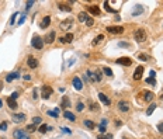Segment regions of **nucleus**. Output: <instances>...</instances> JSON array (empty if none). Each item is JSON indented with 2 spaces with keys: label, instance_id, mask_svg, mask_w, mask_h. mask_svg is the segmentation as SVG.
<instances>
[{
  "label": "nucleus",
  "instance_id": "obj_1",
  "mask_svg": "<svg viewBox=\"0 0 163 139\" xmlns=\"http://www.w3.org/2000/svg\"><path fill=\"white\" fill-rule=\"evenodd\" d=\"M146 31L145 29H142V28H139V29H136V31L134 32V38H135V41L136 42H143V41H146Z\"/></svg>",
  "mask_w": 163,
  "mask_h": 139
},
{
  "label": "nucleus",
  "instance_id": "obj_2",
  "mask_svg": "<svg viewBox=\"0 0 163 139\" xmlns=\"http://www.w3.org/2000/svg\"><path fill=\"white\" fill-rule=\"evenodd\" d=\"M31 45L34 46L35 49H42V46H44V41H42V38L38 37V35H35V37L31 39Z\"/></svg>",
  "mask_w": 163,
  "mask_h": 139
},
{
  "label": "nucleus",
  "instance_id": "obj_3",
  "mask_svg": "<svg viewBox=\"0 0 163 139\" xmlns=\"http://www.w3.org/2000/svg\"><path fill=\"white\" fill-rule=\"evenodd\" d=\"M13 136H14V139H30L28 134L24 129H16V131L13 132Z\"/></svg>",
  "mask_w": 163,
  "mask_h": 139
},
{
  "label": "nucleus",
  "instance_id": "obj_4",
  "mask_svg": "<svg viewBox=\"0 0 163 139\" xmlns=\"http://www.w3.org/2000/svg\"><path fill=\"white\" fill-rule=\"evenodd\" d=\"M118 110L121 112H128L129 111V103L125 101V100H121V101H118Z\"/></svg>",
  "mask_w": 163,
  "mask_h": 139
},
{
  "label": "nucleus",
  "instance_id": "obj_5",
  "mask_svg": "<svg viewBox=\"0 0 163 139\" xmlns=\"http://www.w3.org/2000/svg\"><path fill=\"white\" fill-rule=\"evenodd\" d=\"M107 31L110 34H122L124 32V27H121V25H111V27H107Z\"/></svg>",
  "mask_w": 163,
  "mask_h": 139
},
{
  "label": "nucleus",
  "instance_id": "obj_6",
  "mask_svg": "<svg viewBox=\"0 0 163 139\" xmlns=\"http://www.w3.org/2000/svg\"><path fill=\"white\" fill-rule=\"evenodd\" d=\"M11 120H13L14 124H21L25 121V114H23V112H20V114H14L13 117H11Z\"/></svg>",
  "mask_w": 163,
  "mask_h": 139
},
{
  "label": "nucleus",
  "instance_id": "obj_7",
  "mask_svg": "<svg viewBox=\"0 0 163 139\" xmlns=\"http://www.w3.org/2000/svg\"><path fill=\"white\" fill-rule=\"evenodd\" d=\"M115 63L124 65V66H131V65H132V59L131 58H118L117 61H115Z\"/></svg>",
  "mask_w": 163,
  "mask_h": 139
},
{
  "label": "nucleus",
  "instance_id": "obj_8",
  "mask_svg": "<svg viewBox=\"0 0 163 139\" xmlns=\"http://www.w3.org/2000/svg\"><path fill=\"white\" fill-rule=\"evenodd\" d=\"M27 65H28L30 69H37V66H38V61L34 58V56H28Z\"/></svg>",
  "mask_w": 163,
  "mask_h": 139
},
{
  "label": "nucleus",
  "instance_id": "obj_9",
  "mask_svg": "<svg viewBox=\"0 0 163 139\" xmlns=\"http://www.w3.org/2000/svg\"><path fill=\"white\" fill-rule=\"evenodd\" d=\"M142 75H143V66H138L134 72V79L135 80H141Z\"/></svg>",
  "mask_w": 163,
  "mask_h": 139
},
{
  "label": "nucleus",
  "instance_id": "obj_10",
  "mask_svg": "<svg viewBox=\"0 0 163 139\" xmlns=\"http://www.w3.org/2000/svg\"><path fill=\"white\" fill-rule=\"evenodd\" d=\"M72 25H73V20L72 18H66V20H63V21L61 23V28L62 29H69Z\"/></svg>",
  "mask_w": 163,
  "mask_h": 139
},
{
  "label": "nucleus",
  "instance_id": "obj_11",
  "mask_svg": "<svg viewBox=\"0 0 163 139\" xmlns=\"http://www.w3.org/2000/svg\"><path fill=\"white\" fill-rule=\"evenodd\" d=\"M52 87L51 86H44L42 87V97L44 98H48V97H51V94H52Z\"/></svg>",
  "mask_w": 163,
  "mask_h": 139
},
{
  "label": "nucleus",
  "instance_id": "obj_12",
  "mask_svg": "<svg viewBox=\"0 0 163 139\" xmlns=\"http://www.w3.org/2000/svg\"><path fill=\"white\" fill-rule=\"evenodd\" d=\"M72 83H73V87H75L76 90H82L83 88V82L80 80V77H73Z\"/></svg>",
  "mask_w": 163,
  "mask_h": 139
},
{
  "label": "nucleus",
  "instance_id": "obj_13",
  "mask_svg": "<svg viewBox=\"0 0 163 139\" xmlns=\"http://www.w3.org/2000/svg\"><path fill=\"white\" fill-rule=\"evenodd\" d=\"M142 94H143V100H145V101H152L153 97H155V94H153L152 91H148V90H143V91H142Z\"/></svg>",
  "mask_w": 163,
  "mask_h": 139
},
{
  "label": "nucleus",
  "instance_id": "obj_14",
  "mask_svg": "<svg viewBox=\"0 0 163 139\" xmlns=\"http://www.w3.org/2000/svg\"><path fill=\"white\" fill-rule=\"evenodd\" d=\"M61 107H62V108H69V107H70V100H69V97H68V96H63V97H62Z\"/></svg>",
  "mask_w": 163,
  "mask_h": 139
},
{
  "label": "nucleus",
  "instance_id": "obj_15",
  "mask_svg": "<svg viewBox=\"0 0 163 139\" xmlns=\"http://www.w3.org/2000/svg\"><path fill=\"white\" fill-rule=\"evenodd\" d=\"M87 10H89V13H91V14H94V16H100V8L97 7V6H87Z\"/></svg>",
  "mask_w": 163,
  "mask_h": 139
},
{
  "label": "nucleus",
  "instance_id": "obj_16",
  "mask_svg": "<svg viewBox=\"0 0 163 139\" xmlns=\"http://www.w3.org/2000/svg\"><path fill=\"white\" fill-rule=\"evenodd\" d=\"M7 105H8V107H10V108H11V110H16V108L18 107V104H17V101H16V100H13V98H11V97H8V98H7Z\"/></svg>",
  "mask_w": 163,
  "mask_h": 139
},
{
  "label": "nucleus",
  "instance_id": "obj_17",
  "mask_svg": "<svg viewBox=\"0 0 163 139\" xmlns=\"http://www.w3.org/2000/svg\"><path fill=\"white\" fill-rule=\"evenodd\" d=\"M55 38H56V32H55V31H51L48 35H46V39H45V41H46L48 44H52V42L55 41Z\"/></svg>",
  "mask_w": 163,
  "mask_h": 139
},
{
  "label": "nucleus",
  "instance_id": "obj_18",
  "mask_svg": "<svg viewBox=\"0 0 163 139\" xmlns=\"http://www.w3.org/2000/svg\"><path fill=\"white\" fill-rule=\"evenodd\" d=\"M99 98L101 100V101L104 103L106 105H110V104H111V101H110V98H108L107 96H106L104 93H99Z\"/></svg>",
  "mask_w": 163,
  "mask_h": 139
},
{
  "label": "nucleus",
  "instance_id": "obj_19",
  "mask_svg": "<svg viewBox=\"0 0 163 139\" xmlns=\"http://www.w3.org/2000/svg\"><path fill=\"white\" fill-rule=\"evenodd\" d=\"M142 11H143V7H142L141 4H136L134 7V10H132V16H138V14H142Z\"/></svg>",
  "mask_w": 163,
  "mask_h": 139
},
{
  "label": "nucleus",
  "instance_id": "obj_20",
  "mask_svg": "<svg viewBox=\"0 0 163 139\" xmlns=\"http://www.w3.org/2000/svg\"><path fill=\"white\" fill-rule=\"evenodd\" d=\"M49 24H51V17H49V16L44 17V20L41 21V28H46Z\"/></svg>",
  "mask_w": 163,
  "mask_h": 139
},
{
  "label": "nucleus",
  "instance_id": "obj_21",
  "mask_svg": "<svg viewBox=\"0 0 163 139\" xmlns=\"http://www.w3.org/2000/svg\"><path fill=\"white\" fill-rule=\"evenodd\" d=\"M63 117L66 118V120H69V121H76L75 114H73V112H70V111H65L63 112Z\"/></svg>",
  "mask_w": 163,
  "mask_h": 139
},
{
  "label": "nucleus",
  "instance_id": "obj_22",
  "mask_svg": "<svg viewBox=\"0 0 163 139\" xmlns=\"http://www.w3.org/2000/svg\"><path fill=\"white\" fill-rule=\"evenodd\" d=\"M87 18H89V17H87V13H84V11H80V13H79L78 20H79L80 23H86V21H87Z\"/></svg>",
  "mask_w": 163,
  "mask_h": 139
},
{
  "label": "nucleus",
  "instance_id": "obj_23",
  "mask_svg": "<svg viewBox=\"0 0 163 139\" xmlns=\"http://www.w3.org/2000/svg\"><path fill=\"white\" fill-rule=\"evenodd\" d=\"M86 75H87V77L90 79L91 82H97V75H96V72H91V70H87V72H86Z\"/></svg>",
  "mask_w": 163,
  "mask_h": 139
},
{
  "label": "nucleus",
  "instance_id": "obj_24",
  "mask_svg": "<svg viewBox=\"0 0 163 139\" xmlns=\"http://www.w3.org/2000/svg\"><path fill=\"white\" fill-rule=\"evenodd\" d=\"M18 73H17V72H14V73H10V75H7V77H6V82H13L14 80V79H17V77H18Z\"/></svg>",
  "mask_w": 163,
  "mask_h": 139
},
{
  "label": "nucleus",
  "instance_id": "obj_25",
  "mask_svg": "<svg viewBox=\"0 0 163 139\" xmlns=\"http://www.w3.org/2000/svg\"><path fill=\"white\" fill-rule=\"evenodd\" d=\"M58 8L59 10H62V11H70L72 8L69 7V6H66L65 3H58Z\"/></svg>",
  "mask_w": 163,
  "mask_h": 139
},
{
  "label": "nucleus",
  "instance_id": "obj_26",
  "mask_svg": "<svg viewBox=\"0 0 163 139\" xmlns=\"http://www.w3.org/2000/svg\"><path fill=\"white\" fill-rule=\"evenodd\" d=\"M83 124H84L89 129H94V128H96V124H94L93 121H90V120H84V122H83Z\"/></svg>",
  "mask_w": 163,
  "mask_h": 139
},
{
  "label": "nucleus",
  "instance_id": "obj_27",
  "mask_svg": "<svg viewBox=\"0 0 163 139\" xmlns=\"http://www.w3.org/2000/svg\"><path fill=\"white\" fill-rule=\"evenodd\" d=\"M106 125H107V120H101V124L99 126V131L101 134H106Z\"/></svg>",
  "mask_w": 163,
  "mask_h": 139
},
{
  "label": "nucleus",
  "instance_id": "obj_28",
  "mask_svg": "<svg viewBox=\"0 0 163 139\" xmlns=\"http://www.w3.org/2000/svg\"><path fill=\"white\" fill-rule=\"evenodd\" d=\"M155 108H156V104H150L149 108L146 110V115H152V112L155 111Z\"/></svg>",
  "mask_w": 163,
  "mask_h": 139
},
{
  "label": "nucleus",
  "instance_id": "obj_29",
  "mask_svg": "<svg viewBox=\"0 0 163 139\" xmlns=\"http://www.w3.org/2000/svg\"><path fill=\"white\" fill-rule=\"evenodd\" d=\"M46 131H48V125H46V124H42V125L40 126V132L41 134H45Z\"/></svg>",
  "mask_w": 163,
  "mask_h": 139
},
{
  "label": "nucleus",
  "instance_id": "obj_30",
  "mask_svg": "<svg viewBox=\"0 0 163 139\" xmlns=\"http://www.w3.org/2000/svg\"><path fill=\"white\" fill-rule=\"evenodd\" d=\"M41 122H42L41 117H34L32 118V124H34V125H38V124H41Z\"/></svg>",
  "mask_w": 163,
  "mask_h": 139
},
{
  "label": "nucleus",
  "instance_id": "obj_31",
  "mask_svg": "<svg viewBox=\"0 0 163 139\" xmlns=\"http://www.w3.org/2000/svg\"><path fill=\"white\" fill-rule=\"evenodd\" d=\"M118 46H121V48H129V44L128 42H124V41H120V42H118Z\"/></svg>",
  "mask_w": 163,
  "mask_h": 139
},
{
  "label": "nucleus",
  "instance_id": "obj_32",
  "mask_svg": "<svg viewBox=\"0 0 163 139\" xmlns=\"http://www.w3.org/2000/svg\"><path fill=\"white\" fill-rule=\"evenodd\" d=\"M90 110L91 111H99V104H97V103H91V104H90Z\"/></svg>",
  "mask_w": 163,
  "mask_h": 139
},
{
  "label": "nucleus",
  "instance_id": "obj_33",
  "mask_svg": "<svg viewBox=\"0 0 163 139\" xmlns=\"http://www.w3.org/2000/svg\"><path fill=\"white\" fill-rule=\"evenodd\" d=\"M104 8H106L107 11H110V13H115V10H114V8H111V7L108 6V2H106V3H104Z\"/></svg>",
  "mask_w": 163,
  "mask_h": 139
},
{
  "label": "nucleus",
  "instance_id": "obj_34",
  "mask_svg": "<svg viewBox=\"0 0 163 139\" xmlns=\"http://www.w3.org/2000/svg\"><path fill=\"white\" fill-rule=\"evenodd\" d=\"M35 129H37V125H34V124H31V125L27 126V131H28V132H34Z\"/></svg>",
  "mask_w": 163,
  "mask_h": 139
},
{
  "label": "nucleus",
  "instance_id": "obj_35",
  "mask_svg": "<svg viewBox=\"0 0 163 139\" xmlns=\"http://www.w3.org/2000/svg\"><path fill=\"white\" fill-rule=\"evenodd\" d=\"M103 72H104L107 76H112V70L110 69V67H104V69H103Z\"/></svg>",
  "mask_w": 163,
  "mask_h": 139
},
{
  "label": "nucleus",
  "instance_id": "obj_36",
  "mask_svg": "<svg viewBox=\"0 0 163 139\" xmlns=\"http://www.w3.org/2000/svg\"><path fill=\"white\" fill-rule=\"evenodd\" d=\"M146 83H148V84H152V86H155V84H156V80H155L153 77H148V79H146Z\"/></svg>",
  "mask_w": 163,
  "mask_h": 139
},
{
  "label": "nucleus",
  "instance_id": "obj_37",
  "mask_svg": "<svg viewBox=\"0 0 163 139\" xmlns=\"http://www.w3.org/2000/svg\"><path fill=\"white\" fill-rule=\"evenodd\" d=\"M65 39H66V42H72V41H73V34H70V32H69V34L65 37Z\"/></svg>",
  "mask_w": 163,
  "mask_h": 139
},
{
  "label": "nucleus",
  "instance_id": "obj_38",
  "mask_svg": "<svg viewBox=\"0 0 163 139\" xmlns=\"http://www.w3.org/2000/svg\"><path fill=\"white\" fill-rule=\"evenodd\" d=\"M86 24H87V27H91V25L94 24V20L91 18V17H89V18H87V21H86Z\"/></svg>",
  "mask_w": 163,
  "mask_h": 139
},
{
  "label": "nucleus",
  "instance_id": "obj_39",
  "mask_svg": "<svg viewBox=\"0 0 163 139\" xmlns=\"http://www.w3.org/2000/svg\"><path fill=\"white\" fill-rule=\"evenodd\" d=\"M138 58L142 59V61H149V56H148V55H143V54H139Z\"/></svg>",
  "mask_w": 163,
  "mask_h": 139
},
{
  "label": "nucleus",
  "instance_id": "obj_40",
  "mask_svg": "<svg viewBox=\"0 0 163 139\" xmlns=\"http://www.w3.org/2000/svg\"><path fill=\"white\" fill-rule=\"evenodd\" d=\"M103 39H104V35H99V37L96 38V41L93 42V45H96L97 42H100V41H103Z\"/></svg>",
  "mask_w": 163,
  "mask_h": 139
},
{
  "label": "nucleus",
  "instance_id": "obj_41",
  "mask_svg": "<svg viewBox=\"0 0 163 139\" xmlns=\"http://www.w3.org/2000/svg\"><path fill=\"white\" fill-rule=\"evenodd\" d=\"M99 139H112V135L111 134H107V135H104V136H103V135H100Z\"/></svg>",
  "mask_w": 163,
  "mask_h": 139
},
{
  "label": "nucleus",
  "instance_id": "obj_42",
  "mask_svg": "<svg viewBox=\"0 0 163 139\" xmlns=\"http://www.w3.org/2000/svg\"><path fill=\"white\" fill-rule=\"evenodd\" d=\"M76 108H78V111H83L84 110V104H83V103H78V107Z\"/></svg>",
  "mask_w": 163,
  "mask_h": 139
},
{
  "label": "nucleus",
  "instance_id": "obj_43",
  "mask_svg": "<svg viewBox=\"0 0 163 139\" xmlns=\"http://www.w3.org/2000/svg\"><path fill=\"white\" fill-rule=\"evenodd\" d=\"M96 75H97V82H100L101 77H103V73L100 72V70H96Z\"/></svg>",
  "mask_w": 163,
  "mask_h": 139
},
{
  "label": "nucleus",
  "instance_id": "obj_44",
  "mask_svg": "<svg viewBox=\"0 0 163 139\" xmlns=\"http://www.w3.org/2000/svg\"><path fill=\"white\" fill-rule=\"evenodd\" d=\"M0 129H2V131H6V129H7V122H2V124H0Z\"/></svg>",
  "mask_w": 163,
  "mask_h": 139
},
{
  "label": "nucleus",
  "instance_id": "obj_45",
  "mask_svg": "<svg viewBox=\"0 0 163 139\" xmlns=\"http://www.w3.org/2000/svg\"><path fill=\"white\" fill-rule=\"evenodd\" d=\"M48 115H51L54 118H58V112H55V111H48Z\"/></svg>",
  "mask_w": 163,
  "mask_h": 139
},
{
  "label": "nucleus",
  "instance_id": "obj_46",
  "mask_svg": "<svg viewBox=\"0 0 163 139\" xmlns=\"http://www.w3.org/2000/svg\"><path fill=\"white\" fill-rule=\"evenodd\" d=\"M16 17H17V13H14L13 17H11V20H10V24H14V21H16Z\"/></svg>",
  "mask_w": 163,
  "mask_h": 139
},
{
  "label": "nucleus",
  "instance_id": "obj_47",
  "mask_svg": "<svg viewBox=\"0 0 163 139\" xmlns=\"http://www.w3.org/2000/svg\"><path fill=\"white\" fill-rule=\"evenodd\" d=\"M34 3H35V2H32V0H30V2H27V10H28V8H31V6L34 4Z\"/></svg>",
  "mask_w": 163,
  "mask_h": 139
},
{
  "label": "nucleus",
  "instance_id": "obj_48",
  "mask_svg": "<svg viewBox=\"0 0 163 139\" xmlns=\"http://www.w3.org/2000/svg\"><path fill=\"white\" fill-rule=\"evenodd\" d=\"M10 97H11V98H13V100H16V98H17V97H18V93H17V91H14V93H13V94H11V96H10Z\"/></svg>",
  "mask_w": 163,
  "mask_h": 139
},
{
  "label": "nucleus",
  "instance_id": "obj_49",
  "mask_svg": "<svg viewBox=\"0 0 163 139\" xmlns=\"http://www.w3.org/2000/svg\"><path fill=\"white\" fill-rule=\"evenodd\" d=\"M158 129H159V132H163V122H159Z\"/></svg>",
  "mask_w": 163,
  "mask_h": 139
},
{
  "label": "nucleus",
  "instance_id": "obj_50",
  "mask_svg": "<svg viewBox=\"0 0 163 139\" xmlns=\"http://www.w3.org/2000/svg\"><path fill=\"white\" fill-rule=\"evenodd\" d=\"M24 18H25V14H23V17L20 18V21H18V24H20V25H21L23 23H24Z\"/></svg>",
  "mask_w": 163,
  "mask_h": 139
},
{
  "label": "nucleus",
  "instance_id": "obj_51",
  "mask_svg": "<svg viewBox=\"0 0 163 139\" xmlns=\"http://www.w3.org/2000/svg\"><path fill=\"white\" fill-rule=\"evenodd\" d=\"M149 75H150V77H153V79H155V75H156V72H155V70H150V72H149Z\"/></svg>",
  "mask_w": 163,
  "mask_h": 139
},
{
  "label": "nucleus",
  "instance_id": "obj_52",
  "mask_svg": "<svg viewBox=\"0 0 163 139\" xmlns=\"http://www.w3.org/2000/svg\"><path fill=\"white\" fill-rule=\"evenodd\" d=\"M32 97H34V98H38V91H37V88H34V96H32Z\"/></svg>",
  "mask_w": 163,
  "mask_h": 139
},
{
  "label": "nucleus",
  "instance_id": "obj_53",
  "mask_svg": "<svg viewBox=\"0 0 163 139\" xmlns=\"http://www.w3.org/2000/svg\"><path fill=\"white\" fill-rule=\"evenodd\" d=\"M62 131H63L65 134H70V129H68V128H62Z\"/></svg>",
  "mask_w": 163,
  "mask_h": 139
},
{
  "label": "nucleus",
  "instance_id": "obj_54",
  "mask_svg": "<svg viewBox=\"0 0 163 139\" xmlns=\"http://www.w3.org/2000/svg\"><path fill=\"white\" fill-rule=\"evenodd\" d=\"M59 42H61V44H65V42H66V39H65V38H59Z\"/></svg>",
  "mask_w": 163,
  "mask_h": 139
},
{
  "label": "nucleus",
  "instance_id": "obj_55",
  "mask_svg": "<svg viewBox=\"0 0 163 139\" xmlns=\"http://www.w3.org/2000/svg\"><path fill=\"white\" fill-rule=\"evenodd\" d=\"M30 79H31V77H30V75H24V80H30Z\"/></svg>",
  "mask_w": 163,
  "mask_h": 139
},
{
  "label": "nucleus",
  "instance_id": "obj_56",
  "mask_svg": "<svg viewBox=\"0 0 163 139\" xmlns=\"http://www.w3.org/2000/svg\"><path fill=\"white\" fill-rule=\"evenodd\" d=\"M115 125H117V126H121V125H122V122H121V121H117V122H115Z\"/></svg>",
  "mask_w": 163,
  "mask_h": 139
},
{
  "label": "nucleus",
  "instance_id": "obj_57",
  "mask_svg": "<svg viewBox=\"0 0 163 139\" xmlns=\"http://www.w3.org/2000/svg\"><path fill=\"white\" fill-rule=\"evenodd\" d=\"M159 97H160V100H163V90H162V93H160V96H159Z\"/></svg>",
  "mask_w": 163,
  "mask_h": 139
},
{
  "label": "nucleus",
  "instance_id": "obj_58",
  "mask_svg": "<svg viewBox=\"0 0 163 139\" xmlns=\"http://www.w3.org/2000/svg\"><path fill=\"white\" fill-rule=\"evenodd\" d=\"M2 88H3V83L0 82V91H2Z\"/></svg>",
  "mask_w": 163,
  "mask_h": 139
},
{
  "label": "nucleus",
  "instance_id": "obj_59",
  "mask_svg": "<svg viewBox=\"0 0 163 139\" xmlns=\"http://www.w3.org/2000/svg\"><path fill=\"white\" fill-rule=\"evenodd\" d=\"M2 105H3V101H2V100H0V108H2Z\"/></svg>",
  "mask_w": 163,
  "mask_h": 139
}]
</instances>
